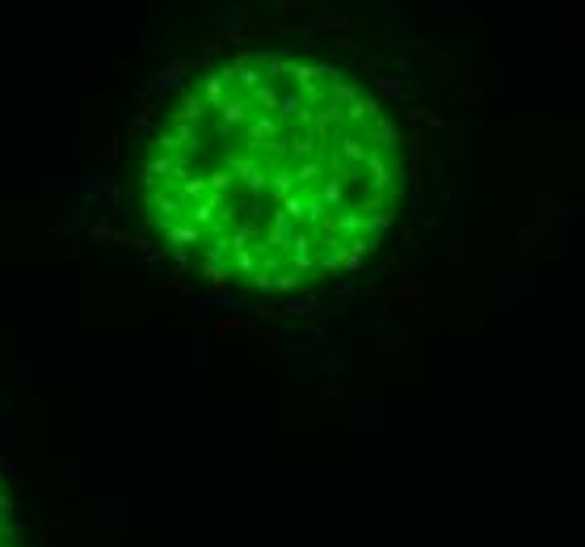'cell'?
Wrapping results in <instances>:
<instances>
[{"label":"cell","instance_id":"2","mask_svg":"<svg viewBox=\"0 0 585 547\" xmlns=\"http://www.w3.org/2000/svg\"><path fill=\"white\" fill-rule=\"evenodd\" d=\"M0 547H13V509L4 497V484H0Z\"/></svg>","mask_w":585,"mask_h":547},{"label":"cell","instance_id":"1","mask_svg":"<svg viewBox=\"0 0 585 547\" xmlns=\"http://www.w3.org/2000/svg\"><path fill=\"white\" fill-rule=\"evenodd\" d=\"M396 135L328 68H227L160 131L143 198L152 224L215 278L291 291L346 270L388 228Z\"/></svg>","mask_w":585,"mask_h":547}]
</instances>
